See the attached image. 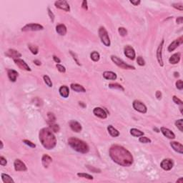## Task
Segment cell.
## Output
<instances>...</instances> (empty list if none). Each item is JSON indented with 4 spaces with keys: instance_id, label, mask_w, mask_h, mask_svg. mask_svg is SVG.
Masks as SVG:
<instances>
[{
    "instance_id": "6da1fadb",
    "label": "cell",
    "mask_w": 183,
    "mask_h": 183,
    "mask_svg": "<svg viewBox=\"0 0 183 183\" xmlns=\"http://www.w3.org/2000/svg\"><path fill=\"white\" fill-rule=\"evenodd\" d=\"M110 156L114 162L121 166L130 167L134 162L132 155L130 151L118 145H114L110 147Z\"/></svg>"
},
{
    "instance_id": "7a4b0ae2",
    "label": "cell",
    "mask_w": 183,
    "mask_h": 183,
    "mask_svg": "<svg viewBox=\"0 0 183 183\" xmlns=\"http://www.w3.org/2000/svg\"><path fill=\"white\" fill-rule=\"evenodd\" d=\"M39 137L42 146L47 150H52L57 145V139L50 128H43L40 131Z\"/></svg>"
},
{
    "instance_id": "3957f363",
    "label": "cell",
    "mask_w": 183,
    "mask_h": 183,
    "mask_svg": "<svg viewBox=\"0 0 183 183\" xmlns=\"http://www.w3.org/2000/svg\"><path fill=\"white\" fill-rule=\"evenodd\" d=\"M68 145H70L73 150L78 152L82 154H86L89 152L90 147L83 140H80L76 137H70L68 140Z\"/></svg>"
},
{
    "instance_id": "277c9868",
    "label": "cell",
    "mask_w": 183,
    "mask_h": 183,
    "mask_svg": "<svg viewBox=\"0 0 183 183\" xmlns=\"http://www.w3.org/2000/svg\"><path fill=\"white\" fill-rule=\"evenodd\" d=\"M99 36H100V38L102 42L106 46V47H110V39L109 37V34H108V32L106 30V29L103 27H101L99 29Z\"/></svg>"
},
{
    "instance_id": "5b68a950",
    "label": "cell",
    "mask_w": 183,
    "mask_h": 183,
    "mask_svg": "<svg viewBox=\"0 0 183 183\" xmlns=\"http://www.w3.org/2000/svg\"><path fill=\"white\" fill-rule=\"evenodd\" d=\"M111 60L116 65H117L118 67L123 69V70H135V67L132 66V65H130L128 64L125 63L123 60H122L120 58L116 57V56L112 55L111 56Z\"/></svg>"
},
{
    "instance_id": "8992f818",
    "label": "cell",
    "mask_w": 183,
    "mask_h": 183,
    "mask_svg": "<svg viewBox=\"0 0 183 183\" xmlns=\"http://www.w3.org/2000/svg\"><path fill=\"white\" fill-rule=\"evenodd\" d=\"M44 29V27L39 24H28L22 28V32H29V31H40Z\"/></svg>"
},
{
    "instance_id": "52a82bcc",
    "label": "cell",
    "mask_w": 183,
    "mask_h": 183,
    "mask_svg": "<svg viewBox=\"0 0 183 183\" xmlns=\"http://www.w3.org/2000/svg\"><path fill=\"white\" fill-rule=\"evenodd\" d=\"M132 106L134 110L139 112H141V113H146L147 111L146 105L139 100H134L132 103Z\"/></svg>"
},
{
    "instance_id": "ba28073f",
    "label": "cell",
    "mask_w": 183,
    "mask_h": 183,
    "mask_svg": "<svg viewBox=\"0 0 183 183\" xmlns=\"http://www.w3.org/2000/svg\"><path fill=\"white\" fill-rule=\"evenodd\" d=\"M124 55H125L127 58H129L130 60H134L135 59V57H136L135 51H134L133 48L131 47V46H130V45H127V46L124 47Z\"/></svg>"
},
{
    "instance_id": "9c48e42d",
    "label": "cell",
    "mask_w": 183,
    "mask_h": 183,
    "mask_svg": "<svg viewBox=\"0 0 183 183\" xmlns=\"http://www.w3.org/2000/svg\"><path fill=\"white\" fill-rule=\"evenodd\" d=\"M54 5H55V7L58 8V9L64 10V11H65V12H70V5H69V4L67 3V1H65V0L57 1V2H55Z\"/></svg>"
},
{
    "instance_id": "30bf717a",
    "label": "cell",
    "mask_w": 183,
    "mask_h": 183,
    "mask_svg": "<svg viewBox=\"0 0 183 183\" xmlns=\"http://www.w3.org/2000/svg\"><path fill=\"white\" fill-rule=\"evenodd\" d=\"M174 166V162L171 159H165L162 161V162L160 164V167L163 169L164 170L166 171H169V170H172V168Z\"/></svg>"
},
{
    "instance_id": "8fae6325",
    "label": "cell",
    "mask_w": 183,
    "mask_h": 183,
    "mask_svg": "<svg viewBox=\"0 0 183 183\" xmlns=\"http://www.w3.org/2000/svg\"><path fill=\"white\" fill-rule=\"evenodd\" d=\"M164 44V40H162L161 43L160 44L159 47L157 50V59L158 61V63L161 67H163V60H162V48H163Z\"/></svg>"
},
{
    "instance_id": "7c38bea8",
    "label": "cell",
    "mask_w": 183,
    "mask_h": 183,
    "mask_svg": "<svg viewBox=\"0 0 183 183\" xmlns=\"http://www.w3.org/2000/svg\"><path fill=\"white\" fill-rule=\"evenodd\" d=\"M94 114L101 119H106L107 117V112L106 110L101 107H95L93 110Z\"/></svg>"
},
{
    "instance_id": "4fadbf2b",
    "label": "cell",
    "mask_w": 183,
    "mask_h": 183,
    "mask_svg": "<svg viewBox=\"0 0 183 183\" xmlns=\"http://www.w3.org/2000/svg\"><path fill=\"white\" fill-rule=\"evenodd\" d=\"M14 169L16 171H27V167L26 166V165L24 163L22 160L17 159L15 160L14 162Z\"/></svg>"
},
{
    "instance_id": "5bb4252c",
    "label": "cell",
    "mask_w": 183,
    "mask_h": 183,
    "mask_svg": "<svg viewBox=\"0 0 183 183\" xmlns=\"http://www.w3.org/2000/svg\"><path fill=\"white\" fill-rule=\"evenodd\" d=\"M14 62L16 64V65L18 67H20L21 70H25V71H31V69L29 67V65L24 60L18 58V59H14Z\"/></svg>"
},
{
    "instance_id": "9a60e30c",
    "label": "cell",
    "mask_w": 183,
    "mask_h": 183,
    "mask_svg": "<svg viewBox=\"0 0 183 183\" xmlns=\"http://www.w3.org/2000/svg\"><path fill=\"white\" fill-rule=\"evenodd\" d=\"M182 37H180L179 39L175 40L174 42L170 44V46L168 47V51L169 52H173L174 50H176L177 47L180 46V44H182L183 42Z\"/></svg>"
},
{
    "instance_id": "2e32d148",
    "label": "cell",
    "mask_w": 183,
    "mask_h": 183,
    "mask_svg": "<svg viewBox=\"0 0 183 183\" xmlns=\"http://www.w3.org/2000/svg\"><path fill=\"white\" fill-rule=\"evenodd\" d=\"M70 128L75 132H80L82 131V125L75 120H72L70 122Z\"/></svg>"
},
{
    "instance_id": "e0dca14e",
    "label": "cell",
    "mask_w": 183,
    "mask_h": 183,
    "mask_svg": "<svg viewBox=\"0 0 183 183\" xmlns=\"http://www.w3.org/2000/svg\"><path fill=\"white\" fill-rule=\"evenodd\" d=\"M160 130L162 132V133L163 134L164 136H165L167 137L168 139H175V134H174L173 132H172L171 130L167 129L166 127H162L160 128Z\"/></svg>"
},
{
    "instance_id": "ac0fdd59",
    "label": "cell",
    "mask_w": 183,
    "mask_h": 183,
    "mask_svg": "<svg viewBox=\"0 0 183 183\" xmlns=\"http://www.w3.org/2000/svg\"><path fill=\"white\" fill-rule=\"evenodd\" d=\"M170 145L175 152L180 154L183 153V146L181 143L178 142H171Z\"/></svg>"
},
{
    "instance_id": "d6986e66",
    "label": "cell",
    "mask_w": 183,
    "mask_h": 183,
    "mask_svg": "<svg viewBox=\"0 0 183 183\" xmlns=\"http://www.w3.org/2000/svg\"><path fill=\"white\" fill-rule=\"evenodd\" d=\"M52 159L48 155H44L42 156V165L44 168H47L48 167L50 166V165L52 163Z\"/></svg>"
},
{
    "instance_id": "ffe728a7",
    "label": "cell",
    "mask_w": 183,
    "mask_h": 183,
    "mask_svg": "<svg viewBox=\"0 0 183 183\" xmlns=\"http://www.w3.org/2000/svg\"><path fill=\"white\" fill-rule=\"evenodd\" d=\"M5 54L9 57H12L14 58V60L16 58V59H18L19 57H22V54L20 53L17 50H12V49H10V50H8L7 53H5Z\"/></svg>"
},
{
    "instance_id": "44dd1931",
    "label": "cell",
    "mask_w": 183,
    "mask_h": 183,
    "mask_svg": "<svg viewBox=\"0 0 183 183\" xmlns=\"http://www.w3.org/2000/svg\"><path fill=\"white\" fill-rule=\"evenodd\" d=\"M7 74H8V77L11 82H16L17 78L18 77V72L17 71L14 70H7Z\"/></svg>"
},
{
    "instance_id": "7402d4cb",
    "label": "cell",
    "mask_w": 183,
    "mask_h": 183,
    "mask_svg": "<svg viewBox=\"0 0 183 183\" xmlns=\"http://www.w3.org/2000/svg\"><path fill=\"white\" fill-rule=\"evenodd\" d=\"M56 31L60 35H62V36H64L67 34V27L64 24H58L57 27H56Z\"/></svg>"
},
{
    "instance_id": "603a6c76",
    "label": "cell",
    "mask_w": 183,
    "mask_h": 183,
    "mask_svg": "<svg viewBox=\"0 0 183 183\" xmlns=\"http://www.w3.org/2000/svg\"><path fill=\"white\" fill-rule=\"evenodd\" d=\"M103 77L104 79L109 80H115L117 79V74L113 72L106 71L103 73Z\"/></svg>"
},
{
    "instance_id": "cb8c5ba5",
    "label": "cell",
    "mask_w": 183,
    "mask_h": 183,
    "mask_svg": "<svg viewBox=\"0 0 183 183\" xmlns=\"http://www.w3.org/2000/svg\"><path fill=\"white\" fill-rule=\"evenodd\" d=\"M71 89L74 90V92H86L85 88L83 86L79 84H71Z\"/></svg>"
},
{
    "instance_id": "d4e9b609",
    "label": "cell",
    "mask_w": 183,
    "mask_h": 183,
    "mask_svg": "<svg viewBox=\"0 0 183 183\" xmlns=\"http://www.w3.org/2000/svg\"><path fill=\"white\" fill-rule=\"evenodd\" d=\"M180 53H175L172 54L171 57L170 58L169 60V62H170V64H176L179 63L180 60Z\"/></svg>"
},
{
    "instance_id": "484cf974",
    "label": "cell",
    "mask_w": 183,
    "mask_h": 183,
    "mask_svg": "<svg viewBox=\"0 0 183 183\" xmlns=\"http://www.w3.org/2000/svg\"><path fill=\"white\" fill-rule=\"evenodd\" d=\"M59 92H60V95L62 97H64V98H67L69 97V94H70V90L67 86H62L60 88Z\"/></svg>"
},
{
    "instance_id": "4316f807",
    "label": "cell",
    "mask_w": 183,
    "mask_h": 183,
    "mask_svg": "<svg viewBox=\"0 0 183 183\" xmlns=\"http://www.w3.org/2000/svg\"><path fill=\"white\" fill-rule=\"evenodd\" d=\"M107 130H108L110 135L113 137H117L120 135V132L117 130H116L112 125H109L107 127Z\"/></svg>"
},
{
    "instance_id": "83f0119b",
    "label": "cell",
    "mask_w": 183,
    "mask_h": 183,
    "mask_svg": "<svg viewBox=\"0 0 183 183\" xmlns=\"http://www.w3.org/2000/svg\"><path fill=\"white\" fill-rule=\"evenodd\" d=\"M130 134L134 137H142L144 135V132L140 131V130L135 129V128H132L130 130Z\"/></svg>"
},
{
    "instance_id": "f1b7e54d",
    "label": "cell",
    "mask_w": 183,
    "mask_h": 183,
    "mask_svg": "<svg viewBox=\"0 0 183 183\" xmlns=\"http://www.w3.org/2000/svg\"><path fill=\"white\" fill-rule=\"evenodd\" d=\"M2 181H3L4 183L14 182V181L13 180V179H12L9 175H7V174H4V173L2 174Z\"/></svg>"
},
{
    "instance_id": "f546056e",
    "label": "cell",
    "mask_w": 183,
    "mask_h": 183,
    "mask_svg": "<svg viewBox=\"0 0 183 183\" xmlns=\"http://www.w3.org/2000/svg\"><path fill=\"white\" fill-rule=\"evenodd\" d=\"M109 87L111 89H114V90H119L121 91H124V87L118 83H112L109 84Z\"/></svg>"
},
{
    "instance_id": "4dcf8cb0",
    "label": "cell",
    "mask_w": 183,
    "mask_h": 183,
    "mask_svg": "<svg viewBox=\"0 0 183 183\" xmlns=\"http://www.w3.org/2000/svg\"><path fill=\"white\" fill-rule=\"evenodd\" d=\"M28 47L29 49L31 51V52L33 54H37L38 52H39V48L37 46H35V45H33V44H28Z\"/></svg>"
},
{
    "instance_id": "1f68e13d",
    "label": "cell",
    "mask_w": 183,
    "mask_h": 183,
    "mask_svg": "<svg viewBox=\"0 0 183 183\" xmlns=\"http://www.w3.org/2000/svg\"><path fill=\"white\" fill-rule=\"evenodd\" d=\"M90 57H91V59L93 60L94 62H97V61H99V60H100V54L98 53L97 52H95V51H94V52L91 53Z\"/></svg>"
},
{
    "instance_id": "d6a6232c",
    "label": "cell",
    "mask_w": 183,
    "mask_h": 183,
    "mask_svg": "<svg viewBox=\"0 0 183 183\" xmlns=\"http://www.w3.org/2000/svg\"><path fill=\"white\" fill-rule=\"evenodd\" d=\"M175 125L180 130V132H183V120L180 119L175 122Z\"/></svg>"
},
{
    "instance_id": "836d02e7",
    "label": "cell",
    "mask_w": 183,
    "mask_h": 183,
    "mask_svg": "<svg viewBox=\"0 0 183 183\" xmlns=\"http://www.w3.org/2000/svg\"><path fill=\"white\" fill-rule=\"evenodd\" d=\"M50 126L52 131L54 132H58L60 131V127L58 124H54L52 122V123L50 124Z\"/></svg>"
},
{
    "instance_id": "e575fe53",
    "label": "cell",
    "mask_w": 183,
    "mask_h": 183,
    "mask_svg": "<svg viewBox=\"0 0 183 183\" xmlns=\"http://www.w3.org/2000/svg\"><path fill=\"white\" fill-rule=\"evenodd\" d=\"M43 79L44 80V82L46 83L47 86L49 87H52V80L50 79V77H48L47 75H44L43 77Z\"/></svg>"
},
{
    "instance_id": "d590c367",
    "label": "cell",
    "mask_w": 183,
    "mask_h": 183,
    "mask_svg": "<svg viewBox=\"0 0 183 183\" xmlns=\"http://www.w3.org/2000/svg\"><path fill=\"white\" fill-rule=\"evenodd\" d=\"M77 176L80 177H83V178H86L88 180H93V177L92 175H90L89 174L86 173H77Z\"/></svg>"
},
{
    "instance_id": "8d00e7d4",
    "label": "cell",
    "mask_w": 183,
    "mask_h": 183,
    "mask_svg": "<svg viewBox=\"0 0 183 183\" xmlns=\"http://www.w3.org/2000/svg\"><path fill=\"white\" fill-rule=\"evenodd\" d=\"M118 32H119V34L122 37H124V36H126L127 34V31L124 27H120L118 29Z\"/></svg>"
},
{
    "instance_id": "74e56055",
    "label": "cell",
    "mask_w": 183,
    "mask_h": 183,
    "mask_svg": "<svg viewBox=\"0 0 183 183\" xmlns=\"http://www.w3.org/2000/svg\"><path fill=\"white\" fill-rule=\"evenodd\" d=\"M139 141H140V142H142V143H150L151 142V140L150 139H149L147 137L143 136H142V137H140Z\"/></svg>"
},
{
    "instance_id": "f35d334b",
    "label": "cell",
    "mask_w": 183,
    "mask_h": 183,
    "mask_svg": "<svg viewBox=\"0 0 183 183\" xmlns=\"http://www.w3.org/2000/svg\"><path fill=\"white\" fill-rule=\"evenodd\" d=\"M47 117H48V119H49V120H50L51 122H55V120H56L55 115H54L53 113H52V112H48V113H47Z\"/></svg>"
},
{
    "instance_id": "ab89813d",
    "label": "cell",
    "mask_w": 183,
    "mask_h": 183,
    "mask_svg": "<svg viewBox=\"0 0 183 183\" xmlns=\"http://www.w3.org/2000/svg\"><path fill=\"white\" fill-rule=\"evenodd\" d=\"M23 142L25 144V145H28L29 147H32V148H35V147H36V145L33 143V142H32L30 140H24Z\"/></svg>"
},
{
    "instance_id": "60d3db41",
    "label": "cell",
    "mask_w": 183,
    "mask_h": 183,
    "mask_svg": "<svg viewBox=\"0 0 183 183\" xmlns=\"http://www.w3.org/2000/svg\"><path fill=\"white\" fill-rule=\"evenodd\" d=\"M137 64H138L140 66H144V65L145 64V62L144 59L142 57H140V56L137 57Z\"/></svg>"
},
{
    "instance_id": "b9f144b4",
    "label": "cell",
    "mask_w": 183,
    "mask_h": 183,
    "mask_svg": "<svg viewBox=\"0 0 183 183\" xmlns=\"http://www.w3.org/2000/svg\"><path fill=\"white\" fill-rule=\"evenodd\" d=\"M172 100H173V102L175 104H179V105H181V106H182V104H183L182 101L181 100H180L178 97H177L176 96H173L172 97Z\"/></svg>"
},
{
    "instance_id": "7bdbcfd3",
    "label": "cell",
    "mask_w": 183,
    "mask_h": 183,
    "mask_svg": "<svg viewBox=\"0 0 183 183\" xmlns=\"http://www.w3.org/2000/svg\"><path fill=\"white\" fill-rule=\"evenodd\" d=\"M87 167L90 170V171H92V172H95V173H97V172L100 173V172H101V170H100V169H97V168L94 167L90 166V165H87Z\"/></svg>"
},
{
    "instance_id": "ee69618b",
    "label": "cell",
    "mask_w": 183,
    "mask_h": 183,
    "mask_svg": "<svg viewBox=\"0 0 183 183\" xmlns=\"http://www.w3.org/2000/svg\"><path fill=\"white\" fill-rule=\"evenodd\" d=\"M176 87L178 90H182L183 89V82L182 80H177L176 82Z\"/></svg>"
},
{
    "instance_id": "f6af8a7d",
    "label": "cell",
    "mask_w": 183,
    "mask_h": 183,
    "mask_svg": "<svg viewBox=\"0 0 183 183\" xmlns=\"http://www.w3.org/2000/svg\"><path fill=\"white\" fill-rule=\"evenodd\" d=\"M172 7H173L174 8L180 10V11H182L183 10V5L182 3L173 4H172Z\"/></svg>"
},
{
    "instance_id": "bcb514c9",
    "label": "cell",
    "mask_w": 183,
    "mask_h": 183,
    "mask_svg": "<svg viewBox=\"0 0 183 183\" xmlns=\"http://www.w3.org/2000/svg\"><path fill=\"white\" fill-rule=\"evenodd\" d=\"M56 67H57V70H59L60 72H62V73H64V72H66V69H65V67H64V66H62V65L60 64H57Z\"/></svg>"
},
{
    "instance_id": "7dc6e473",
    "label": "cell",
    "mask_w": 183,
    "mask_h": 183,
    "mask_svg": "<svg viewBox=\"0 0 183 183\" xmlns=\"http://www.w3.org/2000/svg\"><path fill=\"white\" fill-rule=\"evenodd\" d=\"M7 164V160H6L4 157L2 156L0 157V165H1L2 166H5Z\"/></svg>"
},
{
    "instance_id": "c3c4849f",
    "label": "cell",
    "mask_w": 183,
    "mask_h": 183,
    "mask_svg": "<svg viewBox=\"0 0 183 183\" xmlns=\"http://www.w3.org/2000/svg\"><path fill=\"white\" fill-rule=\"evenodd\" d=\"M47 9H48V14H49V16H50V20H51V21H52V22H54V14L52 13V12L50 10V8H48Z\"/></svg>"
},
{
    "instance_id": "681fc988",
    "label": "cell",
    "mask_w": 183,
    "mask_h": 183,
    "mask_svg": "<svg viewBox=\"0 0 183 183\" xmlns=\"http://www.w3.org/2000/svg\"><path fill=\"white\" fill-rule=\"evenodd\" d=\"M70 54L72 55V57H73V59L74 60V61L76 62V63L78 64V65H81L80 63V62H79V60H78V59L77 58V56H76V54H74L73 52H70Z\"/></svg>"
},
{
    "instance_id": "f907efd6",
    "label": "cell",
    "mask_w": 183,
    "mask_h": 183,
    "mask_svg": "<svg viewBox=\"0 0 183 183\" xmlns=\"http://www.w3.org/2000/svg\"><path fill=\"white\" fill-rule=\"evenodd\" d=\"M155 96L157 100H161L162 99V92L160 91H157L156 93H155Z\"/></svg>"
},
{
    "instance_id": "816d5d0a",
    "label": "cell",
    "mask_w": 183,
    "mask_h": 183,
    "mask_svg": "<svg viewBox=\"0 0 183 183\" xmlns=\"http://www.w3.org/2000/svg\"><path fill=\"white\" fill-rule=\"evenodd\" d=\"M82 7L84 9L87 10L88 9V7H87V1H83L82 2Z\"/></svg>"
},
{
    "instance_id": "f5cc1de1",
    "label": "cell",
    "mask_w": 183,
    "mask_h": 183,
    "mask_svg": "<svg viewBox=\"0 0 183 183\" xmlns=\"http://www.w3.org/2000/svg\"><path fill=\"white\" fill-rule=\"evenodd\" d=\"M130 3L132 4L134 6H138L141 3V2L140 0H138V1H130Z\"/></svg>"
},
{
    "instance_id": "db71d44e",
    "label": "cell",
    "mask_w": 183,
    "mask_h": 183,
    "mask_svg": "<svg viewBox=\"0 0 183 183\" xmlns=\"http://www.w3.org/2000/svg\"><path fill=\"white\" fill-rule=\"evenodd\" d=\"M176 22L177 24H182L183 22V18L182 17H177L176 20Z\"/></svg>"
},
{
    "instance_id": "11a10c76",
    "label": "cell",
    "mask_w": 183,
    "mask_h": 183,
    "mask_svg": "<svg viewBox=\"0 0 183 183\" xmlns=\"http://www.w3.org/2000/svg\"><path fill=\"white\" fill-rule=\"evenodd\" d=\"M53 60H54V61L56 62V63H60V62H61V60H60L57 57L54 56V55L53 56Z\"/></svg>"
},
{
    "instance_id": "9f6ffc18",
    "label": "cell",
    "mask_w": 183,
    "mask_h": 183,
    "mask_svg": "<svg viewBox=\"0 0 183 183\" xmlns=\"http://www.w3.org/2000/svg\"><path fill=\"white\" fill-rule=\"evenodd\" d=\"M34 63L36 65H37V66H40V65H41V62L37 60H34Z\"/></svg>"
},
{
    "instance_id": "6f0895ef",
    "label": "cell",
    "mask_w": 183,
    "mask_h": 183,
    "mask_svg": "<svg viewBox=\"0 0 183 183\" xmlns=\"http://www.w3.org/2000/svg\"><path fill=\"white\" fill-rule=\"evenodd\" d=\"M177 182H180V183H182L183 182V178L182 177H180L179 180H177Z\"/></svg>"
},
{
    "instance_id": "680465c9",
    "label": "cell",
    "mask_w": 183,
    "mask_h": 183,
    "mask_svg": "<svg viewBox=\"0 0 183 183\" xmlns=\"http://www.w3.org/2000/svg\"><path fill=\"white\" fill-rule=\"evenodd\" d=\"M175 77H179V73L178 72H175Z\"/></svg>"
},
{
    "instance_id": "91938a15",
    "label": "cell",
    "mask_w": 183,
    "mask_h": 183,
    "mask_svg": "<svg viewBox=\"0 0 183 183\" xmlns=\"http://www.w3.org/2000/svg\"><path fill=\"white\" fill-rule=\"evenodd\" d=\"M0 144H1V149H3V142H2V141H1V142H0Z\"/></svg>"
},
{
    "instance_id": "94428289",
    "label": "cell",
    "mask_w": 183,
    "mask_h": 183,
    "mask_svg": "<svg viewBox=\"0 0 183 183\" xmlns=\"http://www.w3.org/2000/svg\"><path fill=\"white\" fill-rule=\"evenodd\" d=\"M80 104H81V105H82V107H86V105H85V104H84L83 102H80Z\"/></svg>"
}]
</instances>
